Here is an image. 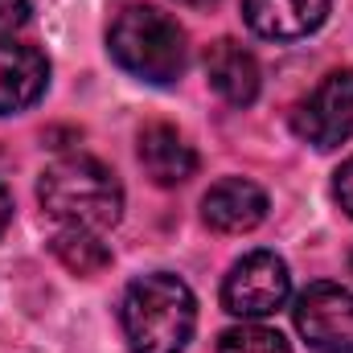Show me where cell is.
Wrapping results in <instances>:
<instances>
[{"mask_svg":"<svg viewBox=\"0 0 353 353\" xmlns=\"http://www.w3.org/2000/svg\"><path fill=\"white\" fill-rule=\"evenodd\" d=\"M119 316L132 353H181L197 325V300L185 279L152 271L128 283Z\"/></svg>","mask_w":353,"mask_h":353,"instance_id":"cell-1","label":"cell"},{"mask_svg":"<svg viewBox=\"0 0 353 353\" xmlns=\"http://www.w3.org/2000/svg\"><path fill=\"white\" fill-rule=\"evenodd\" d=\"M37 197L50 218L79 226V230H111L123 214V185L103 161L94 157H62L54 161L41 181Z\"/></svg>","mask_w":353,"mask_h":353,"instance_id":"cell-2","label":"cell"},{"mask_svg":"<svg viewBox=\"0 0 353 353\" xmlns=\"http://www.w3.org/2000/svg\"><path fill=\"white\" fill-rule=\"evenodd\" d=\"M107 54L132 79L152 83V87H169L185 70L189 46H185V29L176 25V17L152 8V4H132L111 21Z\"/></svg>","mask_w":353,"mask_h":353,"instance_id":"cell-3","label":"cell"},{"mask_svg":"<svg viewBox=\"0 0 353 353\" xmlns=\"http://www.w3.org/2000/svg\"><path fill=\"white\" fill-rule=\"evenodd\" d=\"M288 292H292L288 263L275 251H251L222 279V308L230 316L259 321V316H271L288 304Z\"/></svg>","mask_w":353,"mask_h":353,"instance_id":"cell-4","label":"cell"},{"mask_svg":"<svg viewBox=\"0 0 353 353\" xmlns=\"http://www.w3.org/2000/svg\"><path fill=\"white\" fill-rule=\"evenodd\" d=\"M292 128L300 140H308L321 152L345 144L353 132V70L325 74L321 87L292 111Z\"/></svg>","mask_w":353,"mask_h":353,"instance_id":"cell-5","label":"cell"},{"mask_svg":"<svg viewBox=\"0 0 353 353\" xmlns=\"http://www.w3.org/2000/svg\"><path fill=\"white\" fill-rule=\"evenodd\" d=\"M296 329L321 353H353V292L341 283H308L296 296Z\"/></svg>","mask_w":353,"mask_h":353,"instance_id":"cell-6","label":"cell"},{"mask_svg":"<svg viewBox=\"0 0 353 353\" xmlns=\"http://www.w3.org/2000/svg\"><path fill=\"white\" fill-rule=\"evenodd\" d=\"M201 218L218 234H247L267 218V193L255 181L226 176V181L210 185V193L201 201Z\"/></svg>","mask_w":353,"mask_h":353,"instance_id":"cell-7","label":"cell"},{"mask_svg":"<svg viewBox=\"0 0 353 353\" xmlns=\"http://www.w3.org/2000/svg\"><path fill=\"white\" fill-rule=\"evenodd\" d=\"M205 83L218 99H226L230 107H251L259 99V62L251 50H243L239 41L222 37L205 50Z\"/></svg>","mask_w":353,"mask_h":353,"instance_id":"cell-8","label":"cell"},{"mask_svg":"<svg viewBox=\"0 0 353 353\" xmlns=\"http://www.w3.org/2000/svg\"><path fill=\"white\" fill-rule=\"evenodd\" d=\"M50 83V62L33 46L0 41V115H17L33 107Z\"/></svg>","mask_w":353,"mask_h":353,"instance_id":"cell-9","label":"cell"},{"mask_svg":"<svg viewBox=\"0 0 353 353\" xmlns=\"http://www.w3.org/2000/svg\"><path fill=\"white\" fill-rule=\"evenodd\" d=\"M247 25L271 41H296L325 25L329 0H243Z\"/></svg>","mask_w":353,"mask_h":353,"instance_id":"cell-10","label":"cell"},{"mask_svg":"<svg viewBox=\"0 0 353 353\" xmlns=\"http://www.w3.org/2000/svg\"><path fill=\"white\" fill-rule=\"evenodd\" d=\"M140 165L144 173L152 176L157 185L173 189V185H185L193 169H197V157L193 148L181 140V132L169 128V123H148L140 132Z\"/></svg>","mask_w":353,"mask_h":353,"instance_id":"cell-11","label":"cell"},{"mask_svg":"<svg viewBox=\"0 0 353 353\" xmlns=\"http://www.w3.org/2000/svg\"><path fill=\"white\" fill-rule=\"evenodd\" d=\"M50 251L58 255V263L74 275H99L103 267L111 263V251L99 243L94 230H79V226H66L50 239Z\"/></svg>","mask_w":353,"mask_h":353,"instance_id":"cell-12","label":"cell"},{"mask_svg":"<svg viewBox=\"0 0 353 353\" xmlns=\"http://www.w3.org/2000/svg\"><path fill=\"white\" fill-rule=\"evenodd\" d=\"M218 353H292L283 333L263 329V325H239L218 337Z\"/></svg>","mask_w":353,"mask_h":353,"instance_id":"cell-13","label":"cell"},{"mask_svg":"<svg viewBox=\"0 0 353 353\" xmlns=\"http://www.w3.org/2000/svg\"><path fill=\"white\" fill-rule=\"evenodd\" d=\"M29 21V0H0V41Z\"/></svg>","mask_w":353,"mask_h":353,"instance_id":"cell-14","label":"cell"},{"mask_svg":"<svg viewBox=\"0 0 353 353\" xmlns=\"http://www.w3.org/2000/svg\"><path fill=\"white\" fill-rule=\"evenodd\" d=\"M333 193H337V201H341V210L353 218V157L337 169V181H333Z\"/></svg>","mask_w":353,"mask_h":353,"instance_id":"cell-15","label":"cell"},{"mask_svg":"<svg viewBox=\"0 0 353 353\" xmlns=\"http://www.w3.org/2000/svg\"><path fill=\"white\" fill-rule=\"evenodd\" d=\"M12 222V193L0 185V234H4V226Z\"/></svg>","mask_w":353,"mask_h":353,"instance_id":"cell-16","label":"cell"},{"mask_svg":"<svg viewBox=\"0 0 353 353\" xmlns=\"http://www.w3.org/2000/svg\"><path fill=\"white\" fill-rule=\"evenodd\" d=\"M176 4H185V8H210V4H218V0H176Z\"/></svg>","mask_w":353,"mask_h":353,"instance_id":"cell-17","label":"cell"},{"mask_svg":"<svg viewBox=\"0 0 353 353\" xmlns=\"http://www.w3.org/2000/svg\"><path fill=\"white\" fill-rule=\"evenodd\" d=\"M350 267H353V255H350Z\"/></svg>","mask_w":353,"mask_h":353,"instance_id":"cell-18","label":"cell"}]
</instances>
